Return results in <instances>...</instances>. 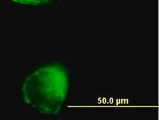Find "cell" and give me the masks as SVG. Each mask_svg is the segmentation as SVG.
Listing matches in <instances>:
<instances>
[{"mask_svg":"<svg viewBox=\"0 0 159 120\" xmlns=\"http://www.w3.org/2000/svg\"><path fill=\"white\" fill-rule=\"evenodd\" d=\"M72 83L69 67L61 60L49 61L28 73L20 85L22 102L46 116L59 115Z\"/></svg>","mask_w":159,"mask_h":120,"instance_id":"obj_1","label":"cell"},{"mask_svg":"<svg viewBox=\"0 0 159 120\" xmlns=\"http://www.w3.org/2000/svg\"><path fill=\"white\" fill-rule=\"evenodd\" d=\"M15 4L31 7H42L55 4L61 2L63 0H8Z\"/></svg>","mask_w":159,"mask_h":120,"instance_id":"obj_2","label":"cell"}]
</instances>
